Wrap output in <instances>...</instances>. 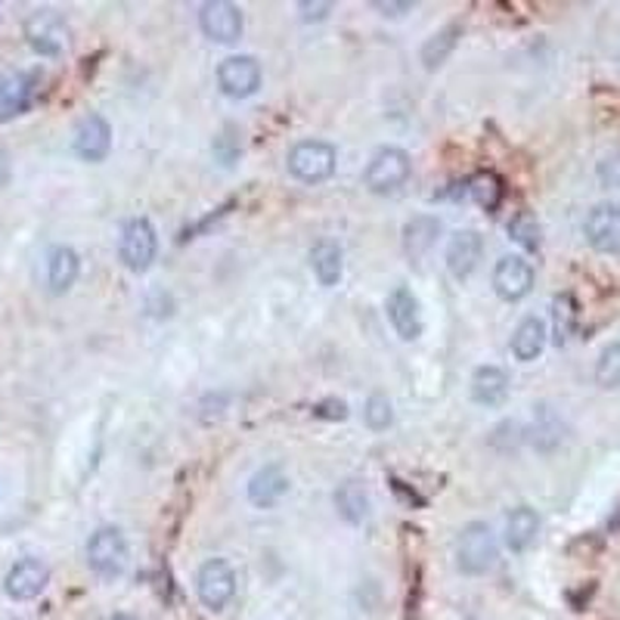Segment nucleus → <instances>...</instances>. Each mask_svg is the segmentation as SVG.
Listing matches in <instances>:
<instances>
[{
	"instance_id": "f257e3e1",
	"label": "nucleus",
	"mask_w": 620,
	"mask_h": 620,
	"mask_svg": "<svg viewBox=\"0 0 620 620\" xmlns=\"http://www.w3.org/2000/svg\"><path fill=\"white\" fill-rule=\"evenodd\" d=\"M500 559V549H496V537L484 522H471L463 527L459 540H456V564L463 574H488L490 568Z\"/></svg>"
},
{
	"instance_id": "f03ea898",
	"label": "nucleus",
	"mask_w": 620,
	"mask_h": 620,
	"mask_svg": "<svg viewBox=\"0 0 620 620\" xmlns=\"http://www.w3.org/2000/svg\"><path fill=\"white\" fill-rule=\"evenodd\" d=\"M336 147L323 140H301L289 152V171L301 184H323L336 174Z\"/></svg>"
},
{
	"instance_id": "7ed1b4c3",
	"label": "nucleus",
	"mask_w": 620,
	"mask_h": 620,
	"mask_svg": "<svg viewBox=\"0 0 620 620\" xmlns=\"http://www.w3.org/2000/svg\"><path fill=\"white\" fill-rule=\"evenodd\" d=\"M159 255V236L147 218H133L128 224L121 226V239H118V258L121 264L133 270V273H143L150 270L152 261Z\"/></svg>"
},
{
	"instance_id": "20e7f679",
	"label": "nucleus",
	"mask_w": 620,
	"mask_h": 620,
	"mask_svg": "<svg viewBox=\"0 0 620 620\" xmlns=\"http://www.w3.org/2000/svg\"><path fill=\"white\" fill-rule=\"evenodd\" d=\"M87 564L100 577H118L128 568V540L118 527H100L87 540Z\"/></svg>"
},
{
	"instance_id": "39448f33",
	"label": "nucleus",
	"mask_w": 620,
	"mask_h": 620,
	"mask_svg": "<svg viewBox=\"0 0 620 620\" xmlns=\"http://www.w3.org/2000/svg\"><path fill=\"white\" fill-rule=\"evenodd\" d=\"M196 593L208 611H224L236 596V571L224 559H208L196 574Z\"/></svg>"
},
{
	"instance_id": "423d86ee",
	"label": "nucleus",
	"mask_w": 620,
	"mask_h": 620,
	"mask_svg": "<svg viewBox=\"0 0 620 620\" xmlns=\"http://www.w3.org/2000/svg\"><path fill=\"white\" fill-rule=\"evenodd\" d=\"M363 180H366V187L378 192V196L395 192V189H400L410 180V155L403 150H397V147L378 150L376 155L370 159Z\"/></svg>"
},
{
	"instance_id": "0eeeda50",
	"label": "nucleus",
	"mask_w": 620,
	"mask_h": 620,
	"mask_svg": "<svg viewBox=\"0 0 620 620\" xmlns=\"http://www.w3.org/2000/svg\"><path fill=\"white\" fill-rule=\"evenodd\" d=\"M25 38L40 57H59L69 47V25L54 10H40L25 22Z\"/></svg>"
},
{
	"instance_id": "6e6552de",
	"label": "nucleus",
	"mask_w": 620,
	"mask_h": 620,
	"mask_svg": "<svg viewBox=\"0 0 620 620\" xmlns=\"http://www.w3.org/2000/svg\"><path fill=\"white\" fill-rule=\"evenodd\" d=\"M218 84L226 96L233 100H245V96L258 94L261 87V66L255 57H226L221 66H218Z\"/></svg>"
},
{
	"instance_id": "1a4fd4ad",
	"label": "nucleus",
	"mask_w": 620,
	"mask_h": 620,
	"mask_svg": "<svg viewBox=\"0 0 620 620\" xmlns=\"http://www.w3.org/2000/svg\"><path fill=\"white\" fill-rule=\"evenodd\" d=\"M583 236L601 255L620 251V206H596L583 221Z\"/></svg>"
},
{
	"instance_id": "9d476101",
	"label": "nucleus",
	"mask_w": 620,
	"mask_h": 620,
	"mask_svg": "<svg viewBox=\"0 0 620 620\" xmlns=\"http://www.w3.org/2000/svg\"><path fill=\"white\" fill-rule=\"evenodd\" d=\"M47 583H50V568L47 564L40 562V559H20L7 571L3 589H7L10 599L32 601L47 589Z\"/></svg>"
},
{
	"instance_id": "9b49d317",
	"label": "nucleus",
	"mask_w": 620,
	"mask_h": 620,
	"mask_svg": "<svg viewBox=\"0 0 620 620\" xmlns=\"http://www.w3.org/2000/svg\"><path fill=\"white\" fill-rule=\"evenodd\" d=\"M199 25H202L206 38L218 40V44H233L243 35V10L230 0H214V3L202 7Z\"/></svg>"
},
{
	"instance_id": "f8f14e48",
	"label": "nucleus",
	"mask_w": 620,
	"mask_h": 620,
	"mask_svg": "<svg viewBox=\"0 0 620 620\" xmlns=\"http://www.w3.org/2000/svg\"><path fill=\"white\" fill-rule=\"evenodd\" d=\"M72 150L84 159V162H103L109 150H113V128L103 115H87L81 118L72 137Z\"/></svg>"
},
{
	"instance_id": "ddd939ff",
	"label": "nucleus",
	"mask_w": 620,
	"mask_h": 620,
	"mask_svg": "<svg viewBox=\"0 0 620 620\" xmlns=\"http://www.w3.org/2000/svg\"><path fill=\"white\" fill-rule=\"evenodd\" d=\"M493 289L503 301H522L534 289V267L518 255H508L493 267Z\"/></svg>"
},
{
	"instance_id": "4468645a",
	"label": "nucleus",
	"mask_w": 620,
	"mask_h": 620,
	"mask_svg": "<svg viewBox=\"0 0 620 620\" xmlns=\"http://www.w3.org/2000/svg\"><path fill=\"white\" fill-rule=\"evenodd\" d=\"M385 311H388V320L395 326V332L403 341H416L422 336V317H419V301L407 289V285H397L395 292L385 301Z\"/></svg>"
},
{
	"instance_id": "2eb2a0df",
	"label": "nucleus",
	"mask_w": 620,
	"mask_h": 620,
	"mask_svg": "<svg viewBox=\"0 0 620 620\" xmlns=\"http://www.w3.org/2000/svg\"><path fill=\"white\" fill-rule=\"evenodd\" d=\"M481 251H484V243L475 230H456L447 243V270H451L456 280H466L471 277V270L481 261Z\"/></svg>"
},
{
	"instance_id": "dca6fc26",
	"label": "nucleus",
	"mask_w": 620,
	"mask_h": 620,
	"mask_svg": "<svg viewBox=\"0 0 620 620\" xmlns=\"http://www.w3.org/2000/svg\"><path fill=\"white\" fill-rule=\"evenodd\" d=\"M78 273H81V261H78L75 248H69V245L50 248V255H47V285H50L54 295L69 292L75 285Z\"/></svg>"
},
{
	"instance_id": "f3484780",
	"label": "nucleus",
	"mask_w": 620,
	"mask_h": 620,
	"mask_svg": "<svg viewBox=\"0 0 620 620\" xmlns=\"http://www.w3.org/2000/svg\"><path fill=\"white\" fill-rule=\"evenodd\" d=\"M285 490H289V478L282 475L280 466H264V469L255 471L251 481H248V500H251L255 506L270 508L277 506L282 496H285Z\"/></svg>"
},
{
	"instance_id": "a211bd4d",
	"label": "nucleus",
	"mask_w": 620,
	"mask_h": 620,
	"mask_svg": "<svg viewBox=\"0 0 620 620\" xmlns=\"http://www.w3.org/2000/svg\"><path fill=\"white\" fill-rule=\"evenodd\" d=\"M508 395V376L500 366H481L471 376V400L481 407H500Z\"/></svg>"
},
{
	"instance_id": "6ab92c4d",
	"label": "nucleus",
	"mask_w": 620,
	"mask_h": 620,
	"mask_svg": "<svg viewBox=\"0 0 620 620\" xmlns=\"http://www.w3.org/2000/svg\"><path fill=\"white\" fill-rule=\"evenodd\" d=\"M540 534V518L534 508H512V515L506 518V546L512 552H525L527 546L537 540Z\"/></svg>"
},
{
	"instance_id": "aec40b11",
	"label": "nucleus",
	"mask_w": 620,
	"mask_h": 620,
	"mask_svg": "<svg viewBox=\"0 0 620 620\" xmlns=\"http://www.w3.org/2000/svg\"><path fill=\"white\" fill-rule=\"evenodd\" d=\"M546 348V326L543 320L537 317H527V320L518 323L515 336H512V354L522 360V363H530L543 354Z\"/></svg>"
},
{
	"instance_id": "412c9836",
	"label": "nucleus",
	"mask_w": 620,
	"mask_h": 620,
	"mask_svg": "<svg viewBox=\"0 0 620 620\" xmlns=\"http://www.w3.org/2000/svg\"><path fill=\"white\" fill-rule=\"evenodd\" d=\"M437 233H441V221L429 218V214H419L413 221H407L403 226V248L410 258H422L429 255V248L437 243Z\"/></svg>"
},
{
	"instance_id": "4be33fe9",
	"label": "nucleus",
	"mask_w": 620,
	"mask_h": 620,
	"mask_svg": "<svg viewBox=\"0 0 620 620\" xmlns=\"http://www.w3.org/2000/svg\"><path fill=\"white\" fill-rule=\"evenodd\" d=\"M311 267H314L320 285H339L341 273H344V255L336 243H317L311 248Z\"/></svg>"
},
{
	"instance_id": "5701e85b",
	"label": "nucleus",
	"mask_w": 620,
	"mask_h": 620,
	"mask_svg": "<svg viewBox=\"0 0 620 620\" xmlns=\"http://www.w3.org/2000/svg\"><path fill=\"white\" fill-rule=\"evenodd\" d=\"M336 508H339V515L348 525H360L370 515V496H366L363 484L360 481H344L336 490Z\"/></svg>"
},
{
	"instance_id": "b1692460",
	"label": "nucleus",
	"mask_w": 620,
	"mask_h": 620,
	"mask_svg": "<svg viewBox=\"0 0 620 620\" xmlns=\"http://www.w3.org/2000/svg\"><path fill=\"white\" fill-rule=\"evenodd\" d=\"M463 38V25L459 22H451L447 28H441L434 38L425 40V47H422V62H425V69H437L444 59L451 57L453 47L459 44Z\"/></svg>"
},
{
	"instance_id": "393cba45",
	"label": "nucleus",
	"mask_w": 620,
	"mask_h": 620,
	"mask_svg": "<svg viewBox=\"0 0 620 620\" xmlns=\"http://www.w3.org/2000/svg\"><path fill=\"white\" fill-rule=\"evenodd\" d=\"M466 192H469L471 199L481 208L496 211L500 202H503V180H500L493 171H481V174H475L471 180H466Z\"/></svg>"
},
{
	"instance_id": "a878e982",
	"label": "nucleus",
	"mask_w": 620,
	"mask_h": 620,
	"mask_svg": "<svg viewBox=\"0 0 620 620\" xmlns=\"http://www.w3.org/2000/svg\"><path fill=\"white\" fill-rule=\"evenodd\" d=\"M577 329V301L571 295H555L552 301V336L555 344H568V339Z\"/></svg>"
},
{
	"instance_id": "bb28decb",
	"label": "nucleus",
	"mask_w": 620,
	"mask_h": 620,
	"mask_svg": "<svg viewBox=\"0 0 620 620\" xmlns=\"http://www.w3.org/2000/svg\"><path fill=\"white\" fill-rule=\"evenodd\" d=\"M508 236L522 245V248H527V251H537L540 243H543L540 224H537V218H534L530 211H518V214L508 221Z\"/></svg>"
},
{
	"instance_id": "cd10ccee",
	"label": "nucleus",
	"mask_w": 620,
	"mask_h": 620,
	"mask_svg": "<svg viewBox=\"0 0 620 620\" xmlns=\"http://www.w3.org/2000/svg\"><path fill=\"white\" fill-rule=\"evenodd\" d=\"M596 382L601 388H618L620 385V344H608L596 363Z\"/></svg>"
},
{
	"instance_id": "c85d7f7f",
	"label": "nucleus",
	"mask_w": 620,
	"mask_h": 620,
	"mask_svg": "<svg viewBox=\"0 0 620 620\" xmlns=\"http://www.w3.org/2000/svg\"><path fill=\"white\" fill-rule=\"evenodd\" d=\"M363 419L373 432H385L391 422H395V410H391V400L385 395H373L363 407Z\"/></svg>"
},
{
	"instance_id": "c756f323",
	"label": "nucleus",
	"mask_w": 620,
	"mask_h": 620,
	"mask_svg": "<svg viewBox=\"0 0 620 620\" xmlns=\"http://www.w3.org/2000/svg\"><path fill=\"white\" fill-rule=\"evenodd\" d=\"M599 180L605 187H620V152L608 155L599 165Z\"/></svg>"
},
{
	"instance_id": "7c9ffc66",
	"label": "nucleus",
	"mask_w": 620,
	"mask_h": 620,
	"mask_svg": "<svg viewBox=\"0 0 620 620\" xmlns=\"http://www.w3.org/2000/svg\"><path fill=\"white\" fill-rule=\"evenodd\" d=\"M314 416H326V419H344L348 416V403L344 400H326L320 407H314Z\"/></svg>"
},
{
	"instance_id": "2f4dec72",
	"label": "nucleus",
	"mask_w": 620,
	"mask_h": 620,
	"mask_svg": "<svg viewBox=\"0 0 620 620\" xmlns=\"http://www.w3.org/2000/svg\"><path fill=\"white\" fill-rule=\"evenodd\" d=\"M299 10L304 13V20L307 22H320V20H326V13L332 10V3H307V0H301L299 3Z\"/></svg>"
},
{
	"instance_id": "473e14b6",
	"label": "nucleus",
	"mask_w": 620,
	"mask_h": 620,
	"mask_svg": "<svg viewBox=\"0 0 620 620\" xmlns=\"http://www.w3.org/2000/svg\"><path fill=\"white\" fill-rule=\"evenodd\" d=\"M373 7L382 10L385 16H403V13H410V10H413V3H410V0H403V3H382V0H376Z\"/></svg>"
},
{
	"instance_id": "72a5a7b5",
	"label": "nucleus",
	"mask_w": 620,
	"mask_h": 620,
	"mask_svg": "<svg viewBox=\"0 0 620 620\" xmlns=\"http://www.w3.org/2000/svg\"><path fill=\"white\" fill-rule=\"evenodd\" d=\"M106 620H140V618H133V615H113V618Z\"/></svg>"
}]
</instances>
